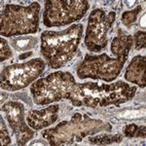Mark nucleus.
<instances>
[{"label": "nucleus", "mask_w": 146, "mask_h": 146, "mask_svg": "<svg viewBox=\"0 0 146 146\" xmlns=\"http://www.w3.org/2000/svg\"><path fill=\"white\" fill-rule=\"evenodd\" d=\"M135 91V88H131L128 84L123 82L112 85L75 84L69 100L74 105L105 106L108 104H118L131 100Z\"/></svg>", "instance_id": "1"}, {"label": "nucleus", "mask_w": 146, "mask_h": 146, "mask_svg": "<svg viewBox=\"0 0 146 146\" xmlns=\"http://www.w3.org/2000/svg\"><path fill=\"white\" fill-rule=\"evenodd\" d=\"M83 25H76L60 32L46 31L42 34V54L53 68L62 66L77 50Z\"/></svg>", "instance_id": "2"}, {"label": "nucleus", "mask_w": 146, "mask_h": 146, "mask_svg": "<svg viewBox=\"0 0 146 146\" xmlns=\"http://www.w3.org/2000/svg\"><path fill=\"white\" fill-rule=\"evenodd\" d=\"M40 6L33 2L27 7L6 5L1 14L3 36L35 33L38 29Z\"/></svg>", "instance_id": "3"}, {"label": "nucleus", "mask_w": 146, "mask_h": 146, "mask_svg": "<svg viewBox=\"0 0 146 146\" xmlns=\"http://www.w3.org/2000/svg\"><path fill=\"white\" fill-rule=\"evenodd\" d=\"M75 80L69 72H55L44 79H40L31 86L33 100L38 105H44L70 98Z\"/></svg>", "instance_id": "4"}, {"label": "nucleus", "mask_w": 146, "mask_h": 146, "mask_svg": "<svg viewBox=\"0 0 146 146\" xmlns=\"http://www.w3.org/2000/svg\"><path fill=\"white\" fill-rule=\"evenodd\" d=\"M45 63L41 58H34L22 64H14L1 72V88L7 91L23 89L43 72Z\"/></svg>", "instance_id": "5"}, {"label": "nucleus", "mask_w": 146, "mask_h": 146, "mask_svg": "<svg viewBox=\"0 0 146 146\" xmlns=\"http://www.w3.org/2000/svg\"><path fill=\"white\" fill-rule=\"evenodd\" d=\"M88 8V1H46L44 23L47 27L68 25L83 17Z\"/></svg>", "instance_id": "6"}, {"label": "nucleus", "mask_w": 146, "mask_h": 146, "mask_svg": "<svg viewBox=\"0 0 146 146\" xmlns=\"http://www.w3.org/2000/svg\"><path fill=\"white\" fill-rule=\"evenodd\" d=\"M114 19L115 13L113 12L108 14L107 19H105V14L101 10H95L91 14L85 39L88 49L93 52H98L106 46V32L114 22Z\"/></svg>", "instance_id": "7"}, {"label": "nucleus", "mask_w": 146, "mask_h": 146, "mask_svg": "<svg viewBox=\"0 0 146 146\" xmlns=\"http://www.w3.org/2000/svg\"><path fill=\"white\" fill-rule=\"evenodd\" d=\"M127 58H110L105 54L100 56H88L83 62V65H90L88 68H96L95 71L89 73L87 77H91L93 73V79H101L111 81L119 75V72L123 68V64L126 62ZM86 77V78H87Z\"/></svg>", "instance_id": "8"}, {"label": "nucleus", "mask_w": 146, "mask_h": 146, "mask_svg": "<svg viewBox=\"0 0 146 146\" xmlns=\"http://www.w3.org/2000/svg\"><path fill=\"white\" fill-rule=\"evenodd\" d=\"M10 127L17 137V143L23 145L33 136V131L27 128L25 122V106L21 102L9 101L2 106Z\"/></svg>", "instance_id": "9"}, {"label": "nucleus", "mask_w": 146, "mask_h": 146, "mask_svg": "<svg viewBox=\"0 0 146 146\" xmlns=\"http://www.w3.org/2000/svg\"><path fill=\"white\" fill-rule=\"evenodd\" d=\"M58 110V105H53L47 109L41 111H31L28 114L27 122L35 129H41L50 126L56 120V112Z\"/></svg>", "instance_id": "10"}, {"label": "nucleus", "mask_w": 146, "mask_h": 146, "mask_svg": "<svg viewBox=\"0 0 146 146\" xmlns=\"http://www.w3.org/2000/svg\"><path fill=\"white\" fill-rule=\"evenodd\" d=\"M126 79L136 83L140 87H145V58L137 56L131 60L127 69Z\"/></svg>", "instance_id": "11"}, {"label": "nucleus", "mask_w": 146, "mask_h": 146, "mask_svg": "<svg viewBox=\"0 0 146 146\" xmlns=\"http://www.w3.org/2000/svg\"><path fill=\"white\" fill-rule=\"evenodd\" d=\"M133 44V38L131 36L122 35L115 37L111 45V52L113 55L118 58H127L131 46Z\"/></svg>", "instance_id": "12"}, {"label": "nucleus", "mask_w": 146, "mask_h": 146, "mask_svg": "<svg viewBox=\"0 0 146 146\" xmlns=\"http://www.w3.org/2000/svg\"><path fill=\"white\" fill-rule=\"evenodd\" d=\"M37 44V38H33L31 36L22 37L13 40V46L17 51H25L33 48Z\"/></svg>", "instance_id": "13"}, {"label": "nucleus", "mask_w": 146, "mask_h": 146, "mask_svg": "<svg viewBox=\"0 0 146 146\" xmlns=\"http://www.w3.org/2000/svg\"><path fill=\"white\" fill-rule=\"evenodd\" d=\"M141 10V7H137L136 10H133V11H131V12H126V13L123 14V17H122V21L125 25H129V23H133L136 20V16L137 14L139 13Z\"/></svg>", "instance_id": "14"}, {"label": "nucleus", "mask_w": 146, "mask_h": 146, "mask_svg": "<svg viewBox=\"0 0 146 146\" xmlns=\"http://www.w3.org/2000/svg\"><path fill=\"white\" fill-rule=\"evenodd\" d=\"M1 142H2V145H8L11 143V138H10V136H9L5 123H4L2 117H1Z\"/></svg>", "instance_id": "15"}, {"label": "nucleus", "mask_w": 146, "mask_h": 146, "mask_svg": "<svg viewBox=\"0 0 146 146\" xmlns=\"http://www.w3.org/2000/svg\"><path fill=\"white\" fill-rule=\"evenodd\" d=\"M12 55L11 50L9 48L8 44H7V41L4 40L3 38H1V62L9 58V56Z\"/></svg>", "instance_id": "16"}, {"label": "nucleus", "mask_w": 146, "mask_h": 146, "mask_svg": "<svg viewBox=\"0 0 146 146\" xmlns=\"http://www.w3.org/2000/svg\"><path fill=\"white\" fill-rule=\"evenodd\" d=\"M135 40H136V45L135 48L137 50L142 48H145V32L138 31L135 34Z\"/></svg>", "instance_id": "17"}, {"label": "nucleus", "mask_w": 146, "mask_h": 146, "mask_svg": "<svg viewBox=\"0 0 146 146\" xmlns=\"http://www.w3.org/2000/svg\"><path fill=\"white\" fill-rule=\"evenodd\" d=\"M32 55V53L31 52H29V53H27V54H23V55H22L20 56V60H23V58H25L27 56H31Z\"/></svg>", "instance_id": "18"}, {"label": "nucleus", "mask_w": 146, "mask_h": 146, "mask_svg": "<svg viewBox=\"0 0 146 146\" xmlns=\"http://www.w3.org/2000/svg\"><path fill=\"white\" fill-rule=\"evenodd\" d=\"M140 25L142 27H145V15L141 18V22H140Z\"/></svg>", "instance_id": "19"}, {"label": "nucleus", "mask_w": 146, "mask_h": 146, "mask_svg": "<svg viewBox=\"0 0 146 146\" xmlns=\"http://www.w3.org/2000/svg\"><path fill=\"white\" fill-rule=\"evenodd\" d=\"M135 3H136L135 1H129V2H127V6H128V7H131V6L135 5Z\"/></svg>", "instance_id": "20"}]
</instances>
